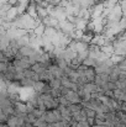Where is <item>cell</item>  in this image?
Listing matches in <instances>:
<instances>
[{"label": "cell", "instance_id": "9a60e30c", "mask_svg": "<svg viewBox=\"0 0 126 127\" xmlns=\"http://www.w3.org/2000/svg\"><path fill=\"white\" fill-rule=\"evenodd\" d=\"M56 31H57V30H56L54 27H48V26H46L43 35H46L47 37H49V38H51V37H52V36H53V35L56 33Z\"/></svg>", "mask_w": 126, "mask_h": 127}, {"label": "cell", "instance_id": "7402d4cb", "mask_svg": "<svg viewBox=\"0 0 126 127\" xmlns=\"http://www.w3.org/2000/svg\"><path fill=\"white\" fill-rule=\"evenodd\" d=\"M6 120H7V116L6 115H4L2 112L0 114V124H5L6 122Z\"/></svg>", "mask_w": 126, "mask_h": 127}, {"label": "cell", "instance_id": "6da1fadb", "mask_svg": "<svg viewBox=\"0 0 126 127\" xmlns=\"http://www.w3.org/2000/svg\"><path fill=\"white\" fill-rule=\"evenodd\" d=\"M71 104H79V102H82V99H81V96L78 95V93L77 91H73V90H68V93L66 94V95H63Z\"/></svg>", "mask_w": 126, "mask_h": 127}, {"label": "cell", "instance_id": "8fae6325", "mask_svg": "<svg viewBox=\"0 0 126 127\" xmlns=\"http://www.w3.org/2000/svg\"><path fill=\"white\" fill-rule=\"evenodd\" d=\"M48 85H49L52 89H59V88H61V79H58V78H52V79L48 82Z\"/></svg>", "mask_w": 126, "mask_h": 127}, {"label": "cell", "instance_id": "7a4b0ae2", "mask_svg": "<svg viewBox=\"0 0 126 127\" xmlns=\"http://www.w3.org/2000/svg\"><path fill=\"white\" fill-rule=\"evenodd\" d=\"M47 64H44V63H40V62H36V63H34V64H31V67H30V69L32 70V72H35L36 74H41L43 73L46 69H47Z\"/></svg>", "mask_w": 126, "mask_h": 127}, {"label": "cell", "instance_id": "44dd1931", "mask_svg": "<svg viewBox=\"0 0 126 127\" xmlns=\"http://www.w3.org/2000/svg\"><path fill=\"white\" fill-rule=\"evenodd\" d=\"M95 119L105 120V114H104V112H95Z\"/></svg>", "mask_w": 126, "mask_h": 127}, {"label": "cell", "instance_id": "d4e9b609", "mask_svg": "<svg viewBox=\"0 0 126 127\" xmlns=\"http://www.w3.org/2000/svg\"><path fill=\"white\" fill-rule=\"evenodd\" d=\"M86 122H88L90 126H93V125H94V117H86Z\"/></svg>", "mask_w": 126, "mask_h": 127}, {"label": "cell", "instance_id": "603a6c76", "mask_svg": "<svg viewBox=\"0 0 126 127\" xmlns=\"http://www.w3.org/2000/svg\"><path fill=\"white\" fill-rule=\"evenodd\" d=\"M17 4H21V5L27 7V5L30 4V0H17Z\"/></svg>", "mask_w": 126, "mask_h": 127}, {"label": "cell", "instance_id": "ba28073f", "mask_svg": "<svg viewBox=\"0 0 126 127\" xmlns=\"http://www.w3.org/2000/svg\"><path fill=\"white\" fill-rule=\"evenodd\" d=\"M109 59H110V61H111V63L115 65V64H119L121 61H124V59H125V57H124V56H119V54H114V53H113V54L109 57Z\"/></svg>", "mask_w": 126, "mask_h": 127}, {"label": "cell", "instance_id": "277c9868", "mask_svg": "<svg viewBox=\"0 0 126 127\" xmlns=\"http://www.w3.org/2000/svg\"><path fill=\"white\" fill-rule=\"evenodd\" d=\"M17 16H19V14H17L16 5H15V6H11V7L5 12V19H6L7 21H12V20H15Z\"/></svg>", "mask_w": 126, "mask_h": 127}, {"label": "cell", "instance_id": "e0dca14e", "mask_svg": "<svg viewBox=\"0 0 126 127\" xmlns=\"http://www.w3.org/2000/svg\"><path fill=\"white\" fill-rule=\"evenodd\" d=\"M32 126L34 127H46L47 126V122H46V121H42L40 119H36L35 122L32 124Z\"/></svg>", "mask_w": 126, "mask_h": 127}, {"label": "cell", "instance_id": "5bb4252c", "mask_svg": "<svg viewBox=\"0 0 126 127\" xmlns=\"http://www.w3.org/2000/svg\"><path fill=\"white\" fill-rule=\"evenodd\" d=\"M82 64L84 65H86V67H95V59H93V58H90V57H86L85 59H83V62H82Z\"/></svg>", "mask_w": 126, "mask_h": 127}, {"label": "cell", "instance_id": "30bf717a", "mask_svg": "<svg viewBox=\"0 0 126 127\" xmlns=\"http://www.w3.org/2000/svg\"><path fill=\"white\" fill-rule=\"evenodd\" d=\"M44 82H41V80H37V82H35L34 85H32V88H34V90L36 91V93H39V94H41L42 90H43V88H44Z\"/></svg>", "mask_w": 126, "mask_h": 127}, {"label": "cell", "instance_id": "9c48e42d", "mask_svg": "<svg viewBox=\"0 0 126 127\" xmlns=\"http://www.w3.org/2000/svg\"><path fill=\"white\" fill-rule=\"evenodd\" d=\"M44 29H46V26L42 24V22H40L34 30H32V32L36 35V36H42L43 35V32H44Z\"/></svg>", "mask_w": 126, "mask_h": 127}, {"label": "cell", "instance_id": "d6986e66", "mask_svg": "<svg viewBox=\"0 0 126 127\" xmlns=\"http://www.w3.org/2000/svg\"><path fill=\"white\" fill-rule=\"evenodd\" d=\"M85 115L86 117H95V111L91 109H85Z\"/></svg>", "mask_w": 126, "mask_h": 127}, {"label": "cell", "instance_id": "cb8c5ba5", "mask_svg": "<svg viewBox=\"0 0 126 127\" xmlns=\"http://www.w3.org/2000/svg\"><path fill=\"white\" fill-rule=\"evenodd\" d=\"M48 4H51V5H58L59 2H61V0H46Z\"/></svg>", "mask_w": 126, "mask_h": 127}, {"label": "cell", "instance_id": "ffe728a7", "mask_svg": "<svg viewBox=\"0 0 126 127\" xmlns=\"http://www.w3.org/2000/svg\"><path fill=\"white\" fill-rule=\"evenodd\" d=\"M68 88H66V86H63V85H61V88H59V93H61V95H66L67 93H68Z\"/></svg>", "mask_w": 126, "mask_h": 127}, {"label": "cell", "instance_id": "5b68a950", "mask_svg": "<svg viewBox=\"0 0 126 127\" xmlns=\"http://www.w3.org/2000/svg\"><path fill=\"white\" fill-rule=\"evenodd\" d=\"M88 21H89V20H84V19H81V17H77V21L74 22V29H77V30H82V31H85Z\"/></svg>", "mask_w": 126, "mask_h": 127}, {"label": "cell", "instance_id": "2e32d148", "mask_svg": "<svg viewBox=\"0 0 126 127\" xmlns=\"http://www.w3.org/2000/svg\"><path fill=\"white\" fill-rule=\"evenodd\" d=\"M57 100H58V104H59V105H64V106H68V105L71 104V102H69V101H68V100H67V99H66V97L63 96V95L58 96V97H57Z\"/></svg>", "mask_w": 126, "mask_h": 127}, {"label": "cell", "instance_id": "4fadbf2b", "mask_svg": "<svg viewBox=\"0 0 126 127\" xmlns=\"http://www.w3.org/2000/svg\"><path fill=\"white\" fill-rule=\"evenodd\" d=\"M21 85H24V86H26V88H32V85H34V80H31V79H29V78H22L20 82H19Z\"/></svg>", "mask_w": 126, "mask_h": 127}, {"label": "cell", "instance_id": "7c38bea8", "mask_svg": "<svg viewBox=\"0 0 126 127\" xmlns=\"http://www.w3.org/2000/svg\"><path fill=\"white\" fill-rule=\"evenodd\" d=\"M68 109L71 112H76V111H81L83 109V105L79 102V104H69L68 105Z\"/></svg>", "mask_w": 126, "mask_h": 127}, {"label": "cell", "instance_id": "3957f363", "mask_svg": "<svg viewBox=\"0 0 126 127\" xmlns=\"http://www.w3.org/2000/svg\"><path fill=\"white\" fill-rule=\"evenodd\" d=\"M26 12L32 17V19H39V16H37V10H36V4L32 1V0H30V4L27 5V7H26Z\"/></svg>", "mask_w": 126, "mask_h": 127}, {"label": "cell", "instance_id": "8992f818", "mask_svg": "<svg viewBox=\"0 0 126 127\" xmlns=\"http://www.w3.org/2000/svg\"><path fill=\"white\" fill-rule=\"evenodd\" d=\"M113 94H114V97L113 99H115L118 101H125L126 95H125V91L124 90H120V89L116 88L115 90H113Z\"/></svg>", "mask_w": 126, "mask_h": 127}, {"label": "cell", "instance_id": "52a82bcc", "mask_svg": "<svg viewBox=\"0 0 126 127\" xmlns=\"http://www.w3.org/2000/svg\"><path fill=\"white\" fill-rule=\"evenodd\" d=\"M34 51H35V49H32V48H31L29 44H27V46H22V47L19 49V52H20V53H21L24 57H27V56H30V54H31Z\"/></svg>", "mask_w": 126, "mask_h": 127}, {"label": "cell", "instance_id": "ac0fdd59", "mask_svg": "<svg viewBox=\"0 0 126 127\" xmlns=\"http://www.w3.org/2000/svg\"><path fill=\"white\" fill-rule=\"evenodd\" d=\"M35 109V106L32 105V102L31 101H27L26 102V112L29 114V112H32V110Z\"/></svg>", "mask_w": 126, "mask_h": 127}]
</instances>
